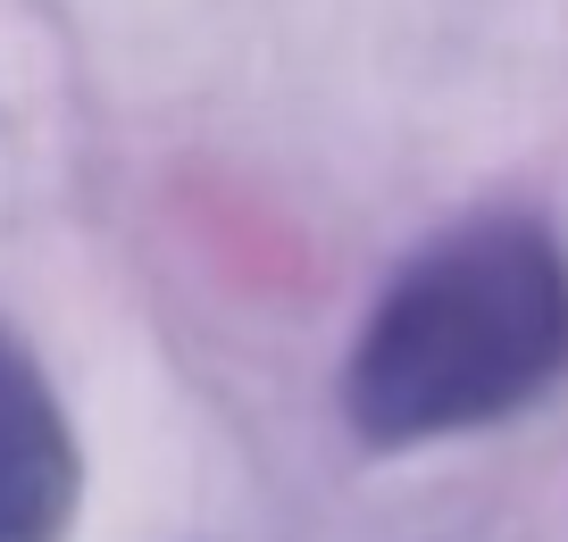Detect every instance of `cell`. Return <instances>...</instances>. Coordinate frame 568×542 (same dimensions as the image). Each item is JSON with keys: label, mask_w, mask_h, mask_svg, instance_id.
Instances as JSON below:
<instances>
[{"label": "cell", "mask_w": 568, "mask_h": 542, "mask_svg": "<svg viewBox=\"0 0 568 542\" xmlns=\"http://www.w3.org/2000/svg\"><path fill=\"white\" fill-rule=\"evenodd\" d=\"M560 385L568 243L527 209H485L393 267L335 401L368 451H418L527 418Z\"/></svg>", "instance_id": "cell-1"}, {"label": "cell", "mask_w": 568, "mask_h": 542, "mask_svg": "<svg viewBox=\"0 0 568 542\" xmlns=\"http://www.w3.org/2000/svg\"><path fill=\"white\" fill-rule=\"evenodd\" d=\"M84 509V451L42 359L0 326V542H68Z\"/></svg>", "instance_id": "cell-2"}]
</instances>
